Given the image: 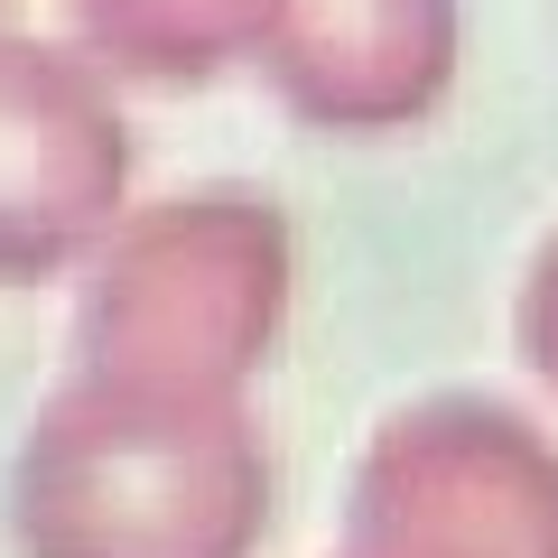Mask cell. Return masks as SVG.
<instances>
[{"label": "cell", "mask_w": 558, "mask_h": 558, "mask_svg": "<svg viewBox=\"0 0 558 558\" xmlns=\"http://www.w3.org/2000/svg\"><path fill=\"white\" fill-rule=\"evenodd\" d=\"M270 465L233 400L149 381H65L10 465L20 558H242Z\"/></svg>", "instance_id": "cell-1"}, {"label": "cell", "mask_w": 558, "mask_h": 558, "mask_svg": "<svg viewBox=\"0 0 558 558\" xmlns=\"http://www.w3.org/2000/svg\"><path fill=\"white\" fill-rule=\"evenodd\" d=\"M279 326V233L260 223L178 215L140 233L121 260H102L84 299V373L149 381V391H215L260 363Z\"/></svg>", "instance_id": "cell-2"}, {"label": "cell", "mask_w": 558, "mask_h": 558, "mask_svg": "<svg viewBox=\"0 0 558 558\" xmlns=\"http://www.w3.org/2000/svg\"><path fill=\"white\" fill-rule=\"evenodd\" d=\"M10 131V102H0ZM102 186H121V149H84V140H0V289L47 279L102 215Z\"/></svg>", "instance_id": "cell-3"}]
</instances>
